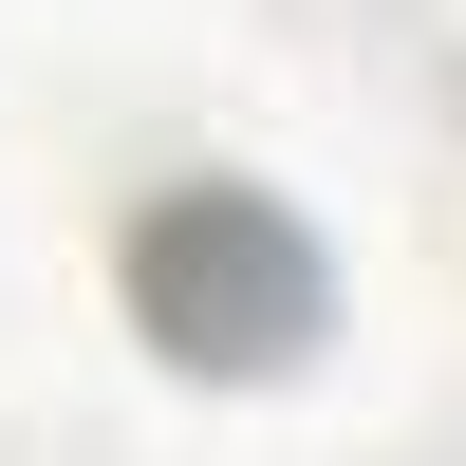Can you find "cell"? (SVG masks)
<instances>
[{"label":"cell","instance_id":"6da1fadb","mask_svg":"<svg viewBox=\"0 0 466 466\" xmlns=\"http://www.w3.org/2000/svg\"><path fill=\"white\" fill-rule=\"evenodd\" d=\"M318 224L299 206H261V187H168V206L131 224V318H149V355H187V373H280L299 336H318Z\"/></svg>","mask_w":466,"mask_h":466}]
</instances>
